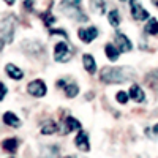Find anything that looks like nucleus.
Returning a JSON list of instances; mask_svg holds the SVG:
<instances>
[{
	"instance_id": "nucleus-1",
	"label": "nucleus",
	"mask_w": 158,
	"mask_h": 158,
	"mask_svg": "<svg viewBox=\"0 0 158 158\" xmlns=\"http://www.w3.org/2000/svg\"><path fill=\"white\" fill-rule=\"evenodd\" d=\"M135 70L130 67H104L100 71V81L104 84H123L130 81Z\"/></svg>"
},
{
	"instance_id": "nucleus-2",
	"label": "nucleus",
	"mask_w": 158,
	"mask_h": 158,
	"mask_svg": "<svg viewBox=\"0 0 158 158\" xmlns=\"http://www.w3.org/2000/svg\"><path fill=\"white\" fill-rule=\"evenodd\" d=\"M81 3L82 0H63L60 2L59 8L62 10V13H65L68 18L79 21V22H87V16L84 15V11L81 10Z\"/></svg>"
},
{
	"instance_id": "nucleus-3",
	"label": "nucleus",
	"mask_w": 158,
	"mask_h": 158,
	"mask_svg": "<svg viewBox=\"0 0 158 158\" xmlns=\"http://www.w3.org/2000/svg\"><path fill=\"white\" fill-rule=\"evenodd\" d=\"M18 27V19L16 16H6L2 22V48H5V44H10L15 38V32Z\"/></svg>"
},
{
	"instance_id": "nucleus-4",
	"label": "nucleus",
	"mask_w": 158,
	"mask_h": 158,
	"mask_svg": "<svg viewBox=\"0 0 158 158\" xmlns=\"http://www.w3.org/2000/svg\"><path fill=\"white\" fill-rule=\"evenodd\" d=\"M73 57V52L70 51L68 44L65 41H60L54 46V60L59 63H67Z\"/></svg>"
},
{
	"instance_id": "nucleus-5",
	"label": "nucleus",
	"mask_w": 158,
	"mask_h": 158,
	"mask_svg": "<svg viewBox=\"0 0 158 158\" xmlns=\"http://www.w3.org/2000/svg\"><path fill=\"white\" fill-rule=\"evenodd\" d=\"M128 2H130L131 16H133L135 21H149V19H150L149 11L139 3V0H128Z\"/></svg>"
},
{
	"instance_id": "nucleus-6",
	"label": "nucleus",
	"mask_w": 158,
	"mask_h": 158,
	"mask_svg": "<svg viewBox=\"0 0 158 158\" xmlns=\"http://www.w3.org/2000/svg\"><path fill=\"white\" fill-rule=\"evenodd\" d=\"M27 92L29 95L35 97V98H41L48 94V87H46V82L41 81V79H33L27 84Z\"/></svg>"
},
{
	"instance_id": "nucleus-7",
	"label": "nucleus",
	"mask_w": 158,
	"mask_h": 158,
	"mask_svg": "<svg viewBox=\"0 0 158 158\" xmlns=\"http://www.w3.org/2000/svg\"><path fill=\"white\" fill-rule=\"evenodd\" d=\"M74 146L77 150L81 152H90V141H89V135L82 130H77V135L74 138Z\"/></svg>"
},
{
	"instance_id": "nucleus-8",
	"label": "nucleus",
	"mask_w": 158,
	"mask_h": 158,
	"mask_svg": "<svg viewBox=\"0 0 158 158\" xmlns=\"http://www.w3.org/2000/svg\"><path fill=\"white\" fill-rule=\"evenodd\" d=\"M115 44L120 49V52H130L133 51V43L130 41V38L122 33V32H115Z\"/></svg>"
},
{
	"instance_id": "nucleus-9",
	"label": "nucleus",
	"mask_w": 158,
	"mask_h": 158,
	"mask_svg": "<svg viewBox=\"0 0 158 158\" xmlns=\"http://www.w3.org/2000/svg\"><path fill=\"white\" fill-rule=\"evenodd\" d=\"M77 36L82 43L89 44L98 36V29L97 27H87V29H79L77 30Z\"/></svg>"
},
{
	"instance_id": "nucleus-10",
	"label": "nucleus",
	"mask_w": 158,
	"mask_h": 158,
	"mask_svg": "<svg viewBox=\"0 0 158 158\" xmlns=\"http://www.w3.org/2000/svg\"><path fill=\"white\" fill-rule=\"evenodd\" d=\"M128 94H130V98L133 101H136V103H144L146 101V92H144L138 84L131 85L130 90H128Z\"/></svg>"
},
{
	"instance_id": "nucleus-11",
	"label": "nucleus",
	"mask_w": 158,
	"mask_h": 158,
	"mask_svg": "<svg viewBox=\"0 0 158 158\" xmlns=\"http://www.w3.org/2000/svg\"><path fill=\"white\" fill-rule=\"evenodd\" d=\"M5 73L11 79H15V81H21V79L24 77V71L19 67H16L15 63H6L5 65Z\"/></svg>"
},
{
	"instance_id": "nucleus-12",
	"label": "nucleus",
	"mask_w": 158,
	"mask_h": 158,
	"mask_svg": "<svg viewBox=\"0 0 158 158\" xmlns=\"http://www.w3.org/2000/svg\"><path fill=\"white\" fill-rule=\"evenodd\" d=\"M3 122H5L6 127H11V128H19L22 125L21 118L15 112H11V111H5L3 112Z\"/></svg>"
},
{
	"instance_id": "nucleus-13",
	"label": "nucleus",
	"mask_w": 158,
	"mask_h": 158,
	"mask_svg": "<svg viewBox=\"0 0 158 158\" xmlns=\"http://www.w3.org/2000/svg\"><path fill=\"white\" fill-rule=\"evenodd\" d=\"M104 54H106V57L111 60V62H117V59L120 57V49L117 48V44L114 43H108L106 46H104Z\"/></svg>"
},
{
	"instance_id": "nucleus-14",
	"label": "nucleus",
	"mask_w": 158,
	"mask_h": 158,
	"mask_svg": "<svg viewBox=\"0 0 158 158\" xmlns=\"http://www.w3.org/2000/svg\"><path fill=\"white\" fill-rule=\"evenodd\" d=\"M82 65H84V68L87 70L89 74H95L97 73V62H95V57L94 56L84 54L82 56Z\"/></svg>"
},
{
	"instance_id": "nucleus-15",
	"label": "nucleus",
	"mask_w": 158,
	"mask_h": 158,
	"mask_svg": "<svg viewBox=\"0 0 158 158\" xmlns=\"http://www.w3.org/2000/svg\"><path fill=\"white\" fill-rule=\"evenodd\" d=\"M40 131H41V135H46V136H49V135H54V133H57L59 131V127H57V123L54 122V120H44V123L41 125V128H40Z\"/></svg>"
},
{
	"instance_id": "nucleus-16",
	"label": "nucleus",
	"mask_w": 158,
	"mask_h": 158,
	"mask_svg": "<svg viewBox=\"0 0 158 158\" xmlns=\"http://www.w3.org/2000/svg\"><path fill=\"white\" fill-rule=\"evenodd\" d=\"M81 128H82V125H81V122H79L77 118H74L71 115L65 117V131H67V133H71V131L81 130Z\"/></svg>"
},
{
	"instance_id": "nucleus-17",
	"label": "nucleus",
	"mask_w": 158,
	"mask_h": 158,
	"mask_svg": "<svg viewBox=\"0 0 158 158\" xmlns=\"http://www.w3.org/2000/svg\"><path fill=\"white\" fill-rule=\"evenodd\" d=\"M2 146L8 153H16L18 146H19V139L18 138H6V139H3Z\"/></svg>"
},
{
	"instance_id": "nucleus-18",
	"label": "nucleus",
	"mask_w": 158,
	"mask_h": 158,
	"mask_svg": "<svg viewBox=\"0 0 158 158\" xmlns=\"http://www.w3.org/2000/svg\"><path fill=\"white\" fill-rule=\"evenodd\" d=\"M144 30H146L147 35L156 36V35H158V19L150 18V19L147 21V24H146V27H144Z\"/></svg>"
},
{
	"instance_id": "nucleus-19",
	"label": "nucleus",
	"mask_w": 158,
	"mask_h": 158,
	"mask_svg": "<svg viewBox=\"0 0 158 158\" xmlns=\"http://www.w3.org/2000/svg\"><path fill=\"white\" fill-rule=\"evenodd\" d=\"M90 8L95 13H98V15H104L106 13V0H92Z\"/></svg>"
},
{
	"instance_id": "nucleus-20",
	"label": "nucleus",
	"mask_w": 158,
	"mask_h": 158,
	"mask_svg": "<svg viewBox=\"0 0 158 158\" xmlns=\"http://www.w3.org/2000/svg\"><path fill=\"white\" fill-rule=\"evenodd\" d=\"M108 21H109V24L112 25L114 29H117L118 25H120V13H118L117 10L109 11L108 13Z\"/></svg>"
},
{
	"instance_id": "nucleus-21",
	"label": "nucleus",
	"mask_w": 158,
	"mask_h": 158,
	"mask_svg": "<svg viewBox=\"0 0 158 158\" xmlns=\"http://www.w3.org/2000/svg\"><path fill=\"white\" fill-rule=\"evenodd\" d=\"M63 92H65V95H67L68 98H74L79 94V87L76 84H73V82H68L67 85L63 87Z\"/></svg>"
},
{
	"instance_id": "nucleus-22",
	"label": "nucleus",
	"mask_w": 158,
	"mask_h": 158,
	"mask_svg": "<svg viewBox=\"0 0 158 158\" xmlns=\"http://www.w3.org/2000/svg\"><path fill=\"white\" fill-rule=\"evenodd\" d=\"M146 82H147L152 89H156V87H158V70H153V71H150V73L146 76Z\"/></svg>"
},
{
	"instance_id": "nucleus-23",
	"label": "nucleus",
	"mask_w": 158,
	"mask_h": 158,
	"mask_svg": "<svg viewBox=\"0 0 158 158\" xmlns=\"http://www.w3.org/2000/svg\"><path fill=\"white\" fill-rule=\"evenodd\" d=\"M41 18H43V21H44V25H46V27H51V25H52V24H54V22L57 21V19H56V16L52 15L51 11H46V13H43V15H41Z\"/></svg>"
},
{
	"instance_id": "nucleus-24",
	"label": "nucleus",
	"mask_w": 158,
	"mask_h": 158,
	"mask_svg": "<svg viewBox=\"0 0 158 158\" xmlns=\"http://www.w3.org/2000/svg\"><path fill=\"white\" fill-rule=\"evenodd\" d=\"M115 98H117V101L120 103V104H127V103H128V98H130V94H127V92L120 90V92H117Z\"/></svg>"
},
{
	"instance_id": "nucleus-25",
	"label": "nucleus",
	"mask_w": 158,
	"mask_h": 158,
	"mask_svg": "<svg viewBox=\"0 0 158 158\" xmlns=\"http://www.w3.org/2000/svg\"><path fill=\"white\" fill-rule=\"evenodd\" d=\"M24 8L27 11H32L35 8V0H24Z\"/></svg>"
},
{
	"instance_id": "nucleus-26",
	"label": "nucleus",
	"mask_w": 158,
	"mask_h": 158,
	"mask_svg": "<svg viewBox=\"0 0 158 158\" xmlns=\"http://www.w3.org/2000/svg\"><path fill=\"white\" fill-rule=\"evenodd\" d=\"M49 35H51V36H54V35H60V36H63L65 40L68 38V35H67V32H65V30H49Z\"/></svg>"
},
{
	"instance_id": "nucleus-27",
	"label": "nucleus",
	"mask_w": 158,
	"mask_h": 158,
	"mask_svg": "<svg viewBox=\"0 0 158 158\" xmlns=\"http://www.w3.org/2000/svg\"><path fill=\"white\" fill-rule=\"evenodd\" d=\"M6 94H8V89H6V85L2 82V84H0V100H2V101L5 100V95H6Z\"/></svg>"
},
{
	"instance_id": "nucleus-28",
	"label": "nucleus",
	"mask_w": 158,
	"mask_h": 158,
	"mask_svg": "<svg viewBox=\"0 0 158 158\" xmlns=\"http://www.w3.org/2000/svg\"><path fill=\"white\" fill-rule=\"evenodd\" d=\"M67 84H68V79H59V81L56 82V85H57L59 89H63Z\"/></svg>"
},
{
	"instance_id": "nucleus-29",
	"label": "nucleus",
	"mask_w": 158,
	"mask_h": 158,
	"mask_svg": "<svg viewBox=\"0 0 158 158\" xmlns=\"http://www.w3.org/2000/svg\"><path fill=\"white\" fill-rule=\"evenodd\" d=\"M6 5H15V0H3Z\"/></svg>"
},
{
	"instance_id": "nucleus-30",
	"label": "nucleus",
	"mask_w": 158,
	"mask_h": 158,
	"mask_svg": "<svg viewBox=\"0 0 158 158\" xmlns=\"http://www.w3.org/2000/svg\"><path fill=\"white\" fill-rule=\"evenodd\" d=\"M153 133H155V135H158V123L153 127Z\"/></svg>"
},
{
	"instance_id": "nucleus-31",
	"label": "nucleus",
	"mask_w": 158,
	"mask_h": 158,
	"mask_svg": "<svg viewBox=\"0 0 158 158\" xmlns=\"http://www.w3.org/2000/svg\"><path fill=\"white\" fill-rule=\"evenodd\" d=\"M152 3H153V5H155V6L158 8V0H152Z\"/></svg>"
},
{
	"instance_id": "nucleus-32",
	"label": "nucleus",
	"mask_w": 158,
	"mask_h": 158,
	"mask_svg": "<svg viewBox=\"0 0 158 158\" xmlns=\"http://www.w3.org/2000/svg\"><path fill=\"white\" fill-rule=\"evenodd\" d=\"M118 2H128V0H118Z\"/></svg>"
}]
</instances>
